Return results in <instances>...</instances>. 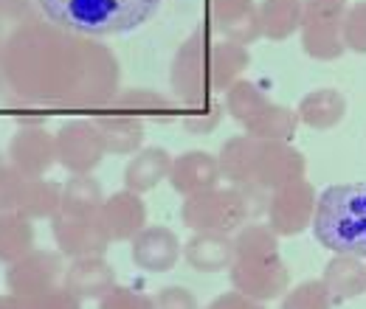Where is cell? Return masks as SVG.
<instances>
[{"instance_id":"1","label":"cell","mask_w":366,"mask_h":309,"mask_svg":"<svg viewBox=\"0 0 366 309\" xmlns=\"http://www.w3.org/2000/svg\"><path fill=\"white\" fill-rule=\"evenodd\" d=\"M0 71L29 107L51 113H99L122 88V65L107 45L51 20L23 29L0 56Z\"/></svg>"},{"instance_id":"2","label":"cell","mask_w":366,"mask_h":309,"mask_svg":"<svg viewBox=\"0 0 366 309\" xmlns=\"http://www.w3.org/2000/svg\"><path fill=\"white\" fill-rule=\"evenodd\" d=\"M43 17L85 37H119L147 26L164 0H34Z\"/></svg>"},{"instance_id":"3","label":"cell","mask_w":366,"mask_h":309,"mask_svg":"<svg viewBox=\"0 0 366 309\" xmlns=\"http://www.w3.org/2000/svg\"><path fill=\"white\" fill-rule=\"evenodd\" d=\"M313 233L321 248L366 262V183H335L319 194Z\"/></svg>"},{"instance_id":"4","label":"cell","mask_w":366,"mask_h":309,"mask_svg":"<svg viewBox=\"0 0 366 309\" xmlns=\"http://www.w3.org/2000/svg\"><path fill=\"white\" fill-rule=\"evenodd\" d=\"M268 194L259 186H214L203 194L183 197L181 222L194 233L234 236L245 222H257L268 211Z\"/></svg>"},{"instance_id":"5","label":"cell","mask_w":366,"mask_h":309,"mask_svg":"<svg viewBox=\"0 0 366 309\" xmlns=\"http://www.w3.org/2000/svg\"><path fill=\"white\" fill-rule=\"evenodd\" d=\"M172 90L183 107H197L214 98L212 88V43L203 29L192 31L172 59Z\"/></svg>"},{"instance_id":"6","label":"cell","mask_w":366,"mask_h":309,"mask_svg":"<svg viewBox=\"0 0 366 309\" xmlns=\"http://www.w3.org/2000/svg\"><path fill=\"white\" fill-rule=\"evenodd\" d=\"M231 290L254 298V301H276L290 290V270L282 262V253L268 256H239L229 270Z\"/></svg>"},{"instance_id":"7","label":"cell","mask_w":366,"mask_h":309,"mask_svg":"<svg viewBox=\"0 0 366 309\" xmlns=\"http://www.w3.org/2000/svg\"><path fill=\"white\" fill-rule=\"evenodd\" d=\"M319 191L310 180H296L268 194V211L265 220L276 236H299L307 228H313Z\"/></svg>"},{"instance_id":"8","label":"cell","mask_w":366,"mask_h":309,"mask_svg":"<svg viewBox=\"0 0 366 309\" xmlns=\"http://www.w3.org/2000/svg\"><path fill=\"white\" fill-rule=\"evenodd\" d=\"M56 161L71 175H93L107 155L102 133L93 118H71L56 133Z\"/></svg>"},{"instance_id":"9","label":"cell","mask_w":366,"mask_h":309,"mask_svg":"<svg viewBox=\"0 0 366 309\" xmlns=\"http://www.w3.org/2000/svg\"><path fill=\"white\" fill-rule=\"evenodd\" d=\"M65 256L59 250H40L34 248L31 253H26L23 259H17L14 265L6 267V287L11 295L17 298H31V295H43L48 290L59 287L65 278Z\"/></svg>"},{"instance_id":"10","label":"cell","mask_w":366,"mask_h":309,"mask_svg":"<svg viewBox=\"0 0 366 309\" xmlns=\"http://www.w3.org/2000/svg\"><path fill=\"white\" fill-rule=\"evenodd\" d=\"M51 233L56 242V250L76 262V259H93V256H104V250L110 248V233L104 231V225L99 220V214L93 217H71V214H56L51 220Z\"/></svg>"},{"instance_id":"11","label":"cell","mask_w":366,"mask_h":309,"mask_svg":"<svg viewBox=\"0 0 366 309\" xmlns=\"http://www.w3.org/2000/svg\"><path fill=\"white\" fill-rule=\"evenodd\" d=\"M305 175H307V158L302 149H296L287 141H259L254 186L265 191H276L287 183L305 180Z\"/></svg>"},{"instance_id":"12","label":"cell","mask_w":366,"mask_h":309,"mask_svg":"<svg viewBox=\"0 0 366 309\" xmlns=\"http://www.w3.org/2000/svg\"><path fill=\"white\" fill-rule=\"evenodd\" d=\"M6 161L23 177H46L56 161V138L46 127H17L6 146Z\"/></svg>"},{"instance_id":"13","label":"cell","mask_w":366,"mask_h":309,"mask_svg":"<svg viewBox=\"0 0 366 309\" xmlns=\"http://www.w3.org/2000/svg\"><path fill=\"white\" fill-rule=\"evenodd\" d=\"M130 253H133L136 267L147 270V273H169L181 262L183 245L175 236V231H169L164 225H147L130 242Z\"/></svg>"},{"instance_id":"14","label":"cell","mask_w":366,"mask_h":309,"mask_svg":"<svg viewBox=\"0 0 366 309\" xmlns=\"http://www.w3.org/2000/svg\"><path fill=\"white\" fill-rule=\"evenodd\" d=\"M220 163L217 155L206 152V149H189L172 158V169H169V186L183 194V197H194L203 194L214 186H220Z\"/></svg>"},{"instance_id":"15","label":"cell","mask_w":366,"mask_h":309,"mask_svg":"<svg viewBox=\"0 0 366 309\" xmlns=\"http://www.w3.org/2000/svg\"><path fill=\"white\" fill-rule=\"evenodd\" d=\"M99 220L113 242H133L147 228V203L141 200V194L122 188V191L104 197V203L99 208Z\"/></svg>"},{"instance_id":"16","label":"cell","mask_w":366,"mask_h":309,"mask_svg":"<svg viewBox=\"0 0 366 309\" xmlns=\"http://www.w3.org/2000/svg\"><path fill=\"white\" fill-rule=\"evenodd\" d=\"M212 6V29L223 34V40L251 45L262 37L259 11L254 0H209Z\"/></svg>"},{"instance_id":"17","label":"cell","mask_w":366,"mask_h":309,"mask_svg":"<svg viewBox=\"0 0 366 309\" xmlns=\"http://www.w3.org/2000/svg\"><path fill=\"white\" fill-rule=\"evenodd\" d=\"M91 118L96 130L102 133L107 155H136L138 149H144L147 121H141L138 116H130L116 107H104V110L93 113Z\"/></svg>"},{"instance_id":"18","label":"cell","mask_w":366,"mask_h":309,"mask_svg":"<svg viewBox=\"0 0 366 309\" xmlns=\"http://www.w3.org/2000/svg\"><path fill=\"white\" fill-rule=\"evenodd\" d=\"M62 287L71 290L79 301H99L116 287V273H113V267L107 265L104 256L76 259L65 270Z\"/></svg>"},{"instance_id":"19","label":"cell","mask_w":366,"mask_h":309,"mask_svg":"<svg viewBox=\"0 0 366 309\" xmlns=\"http://www.w3.org/2000/svg\"><path fill=\"white\" fill-rule=\"evenodd\" d=\"M321 281L330 293L332 307L347 304L358 295L366 293V262L358 256H344V253H332V259L324 265Z\"/></svg>"},{"instance_id":"20","label":"cell","mask_w":366,"mask_h":309,"mask_svg":"<svg viewBox=\"0 0 366 309\" xmlns=\"http://www.w3.org/2000/svg\"><path fill=\"white\" fill-rule=\"evenodd\" d=\"M296 116H299V124H305V127H310L316 133L335 130L347 118V96L335 88L310 90L299 101Z\"/></svg>"},{"instance_id":"21","label":"cell","mask_w":366,"mask_h":309,"mask_svg":"<svg viewBox=\"0 0 366 309\" xmlns=\"http://www.w3.org/2000/svg\"><path fill=\"white\" fill-rule=\"evenodd\" d=\"M186 265L197 273H223L234 265V236L229 233H194L183 245Z\"/></svg>"},{"instance_id":"22","label":"cell","mask_w":366,"mask_h":309,"mask_svg":"<svg viewBox=\"0 0 366 309\" xmlns=\"http://www.w3.org/2000/svg\"><path fill=\"white\" fill-rule=\"evenodd\" d=\"M169 169H172V155L164 146H144L130 158L124 169V188L147 194L161 180H169Z\"/></svg>"},{"instance_id":"23","label":"cell","mask_w":366,"mask_h":309,"mask_svg":"<svg viewBox=\"0 0 366 309\" xmlns=\"http://www.w3.org/2000/svg\"><path fill=\"white\" fill-rule=\"evenodd\" d=\"M257 152H259V141L251 135H234L229 138L220 152H217V163H220V175L229 180V186H254V166H257Z\"/></svg>"},{"instance_id":"24","label":"cell","mask_w":366,"mask_h":309,"mask_svg":"<svg viewBox=\"0 0 366 309\" xmlns=\"http://www.w3.org/2000/svg\"><path fill=\"white\" fill-rule=\"evenodd\" d=\"M62 208V183L48 177H26L14 211L26 220H54Z\"/></svg>"},{"instance_id":"25","label":"cell","mask_w":366,"mask_h":309,"mask_svg":"<svg viewBox=\"0 0 366 309\" xmlns=\"http://www.w3.org/2000/svg\"><path fill=\"white\" fill-rule=\"evenodd\" d=\"M257 11L262 40L285 43L302 29V0H259Z\"/></svg>"},{"instance_id":"26","label":"cell","mask_w":366,"mask_h":309,"mask_svg":"<svg viewBox=\"0 0 366 309\" xmlns=\"http://www.w3.org/2000/svg\"><path fill=\"white\" fill-rule=\"evenodd\" d=\"M110 107L124 110L130 116H138L147 124H169L175 118V104L164 93H155V90H147V88L122 90Z\"/></svg>"},{"instance_id":"27","label":"cell","mask_w":366,"mask_h":309,"mask_svg":"<svg viewBox=\"0 0 366 309\" xmlns=\"http://www.w3.org/2000/svg\"><path fill=\"white\" fill-rule=\"evenodd\" d=\"M248 65H251L248 45L229 43V40L212 43V88L214 93H226L234 82H239Z\"/></svg>"},{"instance_id":"28","label":"cell","mask_w":366,"mask_h":309,"mask_svg":"<svg viewBox=\"0 0 366 309\" xmlns=\"http://www.w3.org/2000/svg\"><path fill=\"white\" fill-rule=\"evenodd\" d=\"M242 130L257 141H287L290 143L299 130V116H296V110H290L285 104L268 101Z\"/></svg>"},{"instance_id":"29","label":"cell","mask_w":366,"mask_h":309,"mask_svg":"<svg viewBox=\"0 0 366 309\" xmlns=\"http://www.w3.org/2000/svg\"><path fill=\"white\" fill-rule=\"evenodd\" d=\"M104 203V188L93 175H71L62 183V208L59 214L93 217Z\"/></svg>"},{"instance_id":"30","label":"cell","mask_w":366,"mask_h":309,"mask_svg":"<svg viewBox=\"0 0 366 309\" xmlns=\"http://www.w3.org/2000/svg\"><path fill=\"white\" fill-rule=\"evenodd\" d=\"M34 250V225L17 211H0V265H14Z\"/></svg>"},{"instance_id":"31","label":"cell","mask_w":366,"mask_h":309,"mask_svg":"<svg viewBox=\"0 0 366 309\" xmlns=\"http://www.w3.org/2000/svg\"><path fill=\"white\" fill-rule=\"evenodd\" d=\"M299 37H302V51L319 62H332L347 51L341 37V23H305L299 29Z\"/></svg>"},{"instance_id":"32","label":"cell","mask_w":366,"mask_h":309,"mask_svg":"<svg viewBox=\"0 0 366 309\" xmlns=\"http://www.w3.org/2000/svg\"><path fill=\"white\" fill-rule=\"evenodd\" d=\"M268 101H271L268 93L259 88V85L248 82V79L234 82V85L223 93V110L229 113L239 127H245V124H248V121H251Z\"/></svg>"},{"instance_id":"33","label":"cell","mask_w":366,"mask_h":309,"mask_svg":"<svg viewBox=\"0 0 366 309\" xmlns=\"http://www.w3.org/2000/svg\"><path fill=\"white\" fill-rule=\"evenodd\" d=\"M46 20L34 0H0V56L6 54L9 43L29 29L31 23Z\"/></svg>"},{"instance_id":"34","label":"cell","mask_w":366,"mask_h":309,"mask_svg":"<svg viewBox=\"0 0 366 309\" xmlns=\"http://www.w3.org/2000/svg\"><path fill=\"white\" fill-rule=\"evenodd\" d=\"M279 253V236L268 222H245L234 233V259L239 256H268Z\"/></svg>"},{"instance_id":"35","label":"cell","mask_w":366,"mask_h":309,"mask_svg":"<svg viewBox=\"0 0 366 309\" xmlns=\"http://www.w3.org/2000/svg\"><path fill=\"white\" fill-rule=\"evenodd\" d=\"M279 309H332V301L321 278H307L282 295Z\"/></svg>"},{"instance_id":"36","label":"cell","mask_w":366,"mask_h":309,"mask_svg":"<svg viewBox=\"0 0 366 309\" xmlns=\"http://www.w3.org/2000/svg\"><path fill=\"white\" fill-rule=\"evenodd\" d=\"M183 130L189 135H206L217 130V124L223 121V104H217L214 98L197 107H186L183 110Z\"/></svg>"},{"instance_id":"37","label":"cell","mask_w":366,"mask_h":309,"mask_svg":"<svg viewBox=\"0 0 366 309\" xmlns=\"http://www.w3.org/2000/svg\"><path fill=\"white\" fill-rule=\"evenodd\" d=\"M341 37H344L347 51L366 56V0H358L347 9V14L341 20Z\"/></svg>"},{"instance_id":"38","label":"cell","mask_w":366,"mask_h":309,"mask_svg":"<svg viewBox=\"0 0 366 309\" xmlns=\"http://www.w3.org/2000/svg\"><path fill=\"white\" fill-rule=\"evenodd\" d=\"M350 9V0H302V26L305 23H341Z\"/></svg>"},{"instance_id":"39","label":"cell","mask_w":366,"mask_h":309,"mask_svg":"<svg viewBox=\"0 0 366 309\" xmlns=\"http://www.w3.org/2000/svg\"><path fill=\"white\" fill-rule=\"evenodd\" d=\"M17 298V295H14ZM17 309H82V301L65 290L62 284L48 290L43 295H31V298H17Z\"/></svg>"},{"instance_id":"40","label":"cell","mask_w":366,"mask_h":309,"mask_svg":"<svg viewBox=\"0 0 366 309\" xmlns=\"http://www.w3.org/2000/svg\"><path fill=\"white\" fill-rule=\"evenodd\" d=\"M99 309H155V304H152V295L116 284L104 298H99Z\"/></svg>"},{"instance_id":"41","label":"cell","mask_w":366,"mask_h":309,"mask_svg":"<svg viewBox=\"0 0 366 309\" xmlns=\"http://www.w3.org/2000/svg\"><path fill=\"white\" fill-rule=\"evenodd\" d=\"M23 180L26 177L20 175L9 161L0 158V211H14L20 188H23Z\"/></svg>"},{"instance_id":"42","label":"cell","mask_w":366,"mask_h":309,"mask_svg":"<svg viewBox=\"0 0 366 309\" xmlns=\"http://www.w3.org/2000/svg\"><path fill=\"white\" fill-rule=\"evenodd\" d=\"M152 304H155V309H200L197 298L186 287H178V284L158 290L152 295Z\"/></svg>"},{"instance_id":"43","label":"cell","mask_w":366,"mask_h":309,"mask_svg":"<svg viewBox=\"0 0 366 309\" xmlns=\"http://www.w3.org/2000/svg\"><path fill=\"white\" fill-rule=\"evenodd\" d=\"M29 110V104L11 90V85H9V79L3 76V71H0V116H11L14 121L23 116Z\"/></svg>"},{"instance_id":"44","label":"cell","mask_w":366,"mask_h":309,"mask_svg":"<svg viewBox=\"0 0 366 309\" xmlns=\"http://www.w3.org/2000/svg\"><path fill=\"white\" fill-rule=\"evenodd\" d=\"M206 309H265V304L262 301H254V298H248V295H242L237 290H229V293L217 295Z\"/></svg>"},{"instance_id":"45","label":"cell","mask_w":366,"mask_h":309,"mask_svg":"<svg viewBox=\"0 0 366 309\" xmlns=\"http://www.w3.org/2000/svg\"><path fill=\"white\" fill-rule=\"evenodd\" d=\"M0 309H17V298H14L11 293L0 295Z\"/></svg>"}]
</instances>
